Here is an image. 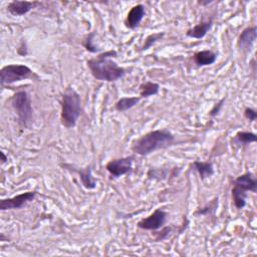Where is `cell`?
<instances>
[{"label":"cell","instance_id":"ffe728a7","mask_svg":"<svg viewBox=\"0 0 257 257\" xmlns=\"http://www.w3.org/2000/svg\"><path fill=\"white\" fill-rule=\"evenodd\" d=\"M94 36H95V33L94 32H91L89 34L86 35V37L84 38L83 42H82V45L84 46V48L91 52V53H95L98 51V47L94 44Z\"/></svg>","mask_w":257,"mask_h":257},{"label":"cell","instance_id":"6da1fadb","mask_svg":"<svg viewBox=\"0 0 257 257\" xmlns=\"http://www.w3.org/2000/svg\"><path fill=\"white\" fill-rule=\"evenodd\" d=\"M115 56V50H107L88 59L86 64L91 75L95 79L105 82H113L122 78L125 74V69L112 60Z\"/></svg>","mask_w":257,"mask_h":257},{"label":"cell","instance_id":"cb8c5ba5","mask_svg":"<svg viewBox=\"0 0 257 257\" xmlns=\"http://www.w3.org/2000/svg\"><path fill=\"white\" fill-rule=\"evenodd\" d=\"M0 158H1V164H5L8 161V157H6V155L4 154V152H0Z\"/></svg>","mask_w":257,"mask_h":257},{"label":"cell","instance_id":"5b68a950","mask_svg":"<svg viewBox=\"0 0 257 257\" xmlns=\"http://www.w3.org/2000/svg\"><path fill=\"white\" fill-rule=\"evenodd\" d=\"M11 105L18 116L20 123L27 126L32 120L33 108L30 95L25 90L17 91L11 97Z\"/></svg>","mask_w":257,"mask_h":257},{"label":"cell","instance_id":"4fadbf2b","mask_svg":"<svg viewBox=\"0 0 257 257\" xmlns=\"http://www.w3.org/2000/svg\"><path fill=\"white\" fill-rule=\"evenodd\" d=\"M213 26L212 20H207V21H202L192 28L188 29L186 32V35L190 38H195V39H201L207 35V33L211 30Z\"/></svg>","mask_w":257,"mask_h":257},{"label":"cell","instance_id":"e0dca14e","mask_svg":"<svg viewBox=\"0 0 257 257\" xmlns=\"http://www.w3.org/2000/svg\"><path fill=\"white\" fill-rule=\"evenodd\" d=\"M79 175V179L81 181V184L84 188L91 190L96 187V181L92 176V172L90 167H86L84 169H80L76 171Z\"/></svg>","mask_w":257,"mask_h":257},{"label":"cell","instance_id":"7a4b0ae2","mask_svg":"<svg viewBox=\"0 0 257 257\" xmlns=\"http://www.w3.org/2000/svg\"><path fill=\"white\" fill-rule=\"evenodd\" d=\"M174 141V135L168 130H155L136 140L132 146V151L136 155L147 156L171 146Z\"/></svg>","mask_w":257,"mask_h":257},{"label":"cell","instance_id":"d4e9b609","mask_svg":"<svg viewBox=\"0 0 257 257\" xmlns=\"http://www.w3.org/2000/svg\"><path fill=\"white\" fill-rule=\"evenodd\" d=\"M210 3H212V1H200L199 2L200 5H207V4H210Z\"/></svg>","mask_w":257,"mask_h":257},{"label":"cell","instance_id":"3957f363","mask_svg":"<svg viewBox=\"0 0 257 257\" xmlns=\"http://www.w3.org/2000/svg\"><path fill=\"white\" fill-rule=\"evenodd\" d=\"M60 120L61 124L66 128L75 126L81 113V98L73 87H67L62 94Z\"/></svg>","mask_w":257,"mask_h":257},{"label":"cell","instance_id":"30bf717a","mask_svg":"<svg viewBox=\"0 0 257 257\" xmlns=\"http://www.w3.org/2000/svg\"><path fill=\"white\" fill-rule=\"evenodd\" d=\"M146 15V8L143 4H137L131 8L124 19V25L128 29H136Z\"/></svg>","mask_w":257,"mask_h":257},{"label":"cell","instance_id":"277c9868","mask_svg":"<svg viewBox=\"0 0 257 257\" xmlns=\"http://www.w3.org/2000/svg\"><path fill=\"white\" fill-rule=\"evenodd\" d=\"M247 192H257V180L255 175L251 172H246L238 176L233 182L231 195L234 206L238 210H241L246 206Z\"/></svg>","mask_w":257,"mask_h":257},{"label":"cell","instance_id":"d6986e66","mask_svg":"<svg viewBox=\"0 0 257 257\" xmlns=\"http://www.w3.org/2000/svg\"><path fill=\"white\" fill-rule=\"evenodd\" d=\"M234 140L239 145H249L256 142L257 136L251 132H238L235 135Z\"/></svg>","mask_w":257,"mask_h":257},{"label":"cell","instance_id":"ac0fdd59","mask_svg":"<svg viewBox=\"0 0 257 257\" xmlns=\"http://www.w3.org/2000/svg\"><path fill=\"white\" fill-rule=\"evenodd\" d=\"M140 97H149L152 95H156L160 91V84L153 81H146L140 85Z\"/></svg>","mask_w":257,"mask_h":257},{"label":"cell","instance_id":"44dd1931","mask_svg":"<svg viewBox=\"0 0 257 257\" xmlns=\"http://www.w3.org/2000/svg\"><path fill=\"white\" fill-rule=\"evenodd\" d=\"M164 32H158V33H153V34H150L146 39H145V42L141 48L142 51L144 50H147L149 49L153 44H155L158 40H160L163 36H164Z\"/></svg>","mask_w":257,"mask_h":257},{"label":"cell","instance_id":"603a6c76","mask_svg":"<svg viewBox=\"0 0 257 257\" xmlns=\"http://www.w3.org/2000/svg\"><path fill=\"white\" fill-rule=\"evenodd\" d=\"M224 102V98L223 99H221L218 103H216L215 105H214V107L211 109V111H210V115H215L216 113H218L219 112V110H220V108H221V106H222V103Z\"/></svg>","mask_w":257,"mask_h":257},{"label":"cell","instance_id":"52a82bcc","mask_svg":"<svg viewBox=\"0 0 257 257\" xmlns=\"http://www.w3.org/2000/svg\"><path fill=\"white\" fill-rule=\"evenodd\" d=\"M167 212L164 211L163 209H156L151 215L148 217L140 220L138 222V227L143 230H148V231H157L161 228L166 223L167 220Z\"/></svg>","mask_w":257,"mask_h":257},{"label":"cell","instance_id":"ba28073f","mask_svg":"<svg viewBox=\"0 0 257 257\" xmlns=\"http://www.w3.org/2000/svg\"><path fill=\"white\" fill-rule=\"evenodd\" d=\"M134 160L135 159L133 156L114 159V160L109 161L105 165V169L111 177L119 178V177L132 172Z\"/></svg>","mask_w":257,"mask_h":257},{"label":"cell","instance_id":"5bb4252c","mask_svg":"<svg viewBox=\"0 0 257 257\" xmlns=\"http://www.w3.org/2000/svg\"><path fill=\"white\" fill-rule=\"evenodd\" d=\"M194 61L198 66H208L217 60V54L209 49L197 51L194 54Z\"/></svg>","mask_w":257,"mask_h":257},{"label":"cell","instance_id":"2e32d148","mask_svg":"<svg viewBox=\"0 0 257 257\" xmlns=\"http://www.w3.org/2000/svg\"><path fill=\"white\" fill-rule=\"evenodd\" d=\"M140 100H141L140 96H123V97H120L115 102L114 108L119 112H123L131 109L135 105H137L140 102Z\"/></svg>","mask_w":257,"mask_h":257},{"label":"cell","instance_id":"7c38bea8","mask_svg":"<svg viewBox=\"0 0 257 257\" xmlns=\"http://www.w3.org/2000/svg\"><path fill=\"white\" fill-rule=\"evenodd\" d=\"M37 5H39V2L36 1H11L7 5V10L14 16H22L27 14Z\"/></svg>","mask_w":257,"mask_h":257},{"label":"cell","instance_id":"7402d4cb","mask_svg":"<svg viewBox=\"0 0 257 257\" xmlns=\"http://www.w3.org/2000/svg\"><path fill=\"white\" fill-rule=\"evenodd\" d=\"M244 116L250 121H255L257 118V111L252 107H245Z\"/></svg>","mask_w":257,"mask_h":257},{"label":"cell","instance_id":"8fae6325","mask_svg":"<svg viewBox=\"0 0 257 257\" xmlns=\"http://www.w3.org/2000/svg\"><path fill=\"white\" fill-rule=\"evenodd\" d=\"M256 32L257 27L255 25L243 29L238 37V47L243 51H250L256 40Z\"/></svg>","mask_w":257,"mask_h":257},{"label":"cell","instance_id":"9c48e42d","mask_svg":"<svg viewBox=\"0 0 257 257\" xmlns=\"http://www.w3.org/2000/svg\"><path fill=\"white\" fill-rule=\"evenodd\" d=\"M37 193L35 191H28L22 194L16 195L12 198L2 199L0 201V210L7 211V210H16L20 209L25 206L27 203L33 201L36 197Z\"/></svg>","mask_w":257,"mask_h":257},{"label":"cell","instance_id":"8992f818","mask_svg":"<svg viewBox=\"0 0 257 257\" xmlns=\"http://www.w3.org/2000/svg\"><path fill=\"white\" fill-rule=\"evenodd\" d=\"M34 74L27 65L24 64H8L0 70V83L1 85L11 84L20 80L31 78Z\"/></svg>","mask_w":257,"mask_h":257},{"label":"cell","instance_id":"9a60e30c","mask_svg":"<svg viewBox=\"0 0 257 257\" xmlns=\"http://www.w3.org/2000/svg\"><path fill=\"white\" fill-rule=\"evenodd\" d=\"M191 166L199 174L202 180L208 179L214 175V167L211 162L195 161L192 163Z\"/></svg>","mask_w":257,"mask_h":257}]
</instances>
